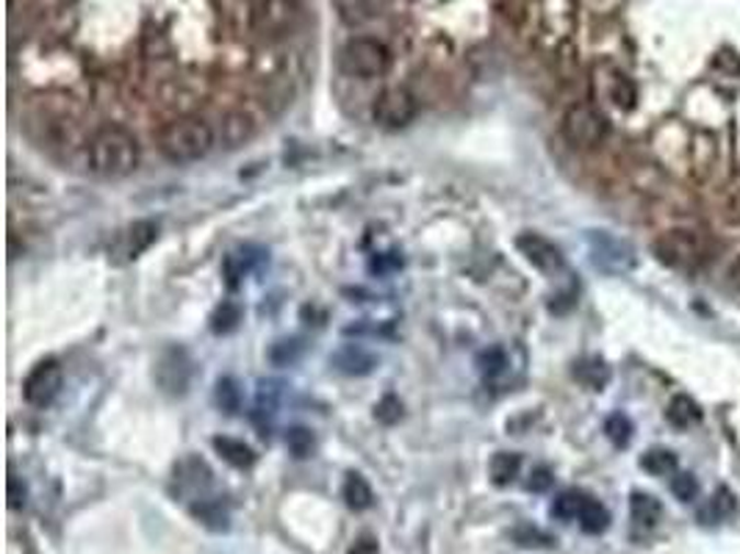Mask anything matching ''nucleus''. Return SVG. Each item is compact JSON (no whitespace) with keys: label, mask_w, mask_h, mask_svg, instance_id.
I'll list each match as a JSON object with an SVG mask.
<instances>
[{"label":"nucleus","mask_w":740,"mask_h":554,"mask_svg":"<svg viewBox=\"0 0 740 554\" xmlns=\"http://www.w3.org/2000/svg\"><path fill=\"white\" fill-rule=\"evenodd\" d=\"M89 170L101 177H128L139 166V142L130 130L106 125L87 145Z\"/></svg>","instance_id":"f257e3e1"},{"label":"nucleus","mask_w":740,"mask_h":554,"mask_svg":"<svg viewBox=\"0 0 740 554\" xmlns=\"http://www.w3.org/2000/svg\"><path fill=\"white\" fill-rule=\"evenodd\" d=\"M214 145H217V134L203 117L172 119L159 134L161 155L172 164H192L206 159Z\"/></svg>","instance_id":"f03ea898"},{"label":"nucleus","mask_w":740,"mask_h":554,"mask_svg":"<svg viewBox=\"0 0 740 554\" xmlns=\"http://www.w3.org/2000/svg\"><path fill=\"white\" fill-rule=\"evenodd\" d=\"M306 20V9L300 0H253L250 7V25L261 39H286L300 28Z\"/></svg>","instance_id":"7ed1b4c3"},{"label":"nucleus","mask_w":740,"mask_h":554,"mask_svg":"<svg viewBox=\"0 0 740 554\" xmlns=\"http://www.w3.org/2000/svg\"><path fill=\"white\" fill-rule=\"evenodd\" d=\"M339 67L344 76L372 81V78L386 76L391 67V54L383 42L372 39V36H353L339 50Z\"/></svg>","instance_id":"20e7f679"},{"label":"nucleus","mask_w":740,"mask_h":554,"mask_svg":"<svg viewBox=\"0 0 740 554\" xmlns=\"http://www.w3.org/2000/svg\"><path fill=\"white\" fill-rule=\"evenodd\" d=\"M563 139L574 150H594L605 142L607 136V119L600 108H594L591 103H574L569 106V112L563 114Z\"/></svg>","instance_id":"39448f33"},{"label":"nucleus","mask_w":740,"mask_h":554,"mask_svg":"<svg viewBox=\"0 0 740 554\" xmlns=\"http://www.w3.org/2000/svg\"><path fill=\"white\" fill-rule=\"evenodd\" d=\"M654 253L663 261L665 266H674V269H699L707 258V250L702 244L699 236L687 233V230H671L665 236H660L654 242Z\"/></svg>","instance_id":"423d86ee"},{"label":"nucleus","mask_w":740,"mask_h":554,"mask_svg":"<svg viewBox=\"0 0 740 554\" xmlns=\"http://www.w3.org/2000/svg\"><path fill=\"white\" fill-rule=\"evenodd\" d=\"M417 114H419L417 95L402 86H391V89H386V92H380L375 106H372V117H375V123L388 130L406 128L408 123H413Z\"/></svg>","instance_id":"0eeeda50"},{"label":"nucleus","mask_w":740,"mask_h":554,"mask_svg":"<svg viewBox=\"0 0 740 554\" xmlns=\"http://www.w3.org/2000/svg\"><path fill=\"white\" fill-rule=\"evenodd\" d=\"M61 389H65V369H61L59 360L47 358L39 360L29 372L23 383V396L29 405L47 407L61 394Z\"/></svg>","instance_id":"6e6552de"},{"label":"nucleus","mask_w":740,"mask_h":554,"mask_svg":"<svg viewBox=\"0 0 740 554\" xmlns=\"http://www.w3.org/2000/svg\"><path fill=\"white\" fill-rule=\"evenodd\" d=\"M159 239V224L150 222V219H139V222L128 224L125 230H119V236L112 244V258L114 261H136L145 253L150 244Z\"/></svg>","instance_id":"1a4fd4ad"},{"label":"nucleus","mask_w":740,"mask_h":554,"mask_svg":"<svg viewBox=\"0 0 740 554\" xmlns=\"http://www.w3.org/2000/svg\"><path fill=\"white\" fill-rule=\"evenodd\" d=\"M156 380H159L167 394L181 396L189 389V380H192V360H189V355L183 349H167L159 358V366H156Z\"/></svg>","instance_id":"9d476101"},{"label":"nucleus","mask_w":740,"mask_h":554,"mask_svg":"<svg viewBox=\"0 0 740 554\" xmlns=\"http://www.w3.org/2000/svg\"><path fill=\"white\" fill-rule=\"evenodd\" d=\"M516 247L544 275H555V272L563 269V253L547 236H540V233H522L516 239Z\"/></svg>","instance_id":"9b49d317"},{"label":"nucleus","mask_w":740,"mask_h":554,"mask_svg":"<svg viewBox=\"0 0 740 554\" xmlns=\"http://www.w3.org/2000/svg\"><path fill=\"white\" fill-rule=\"evenodd\" d=\"M629 519H633L635 530H654L658 527V521L663 519V505H660L658 496L652 494H644V490H635L633 496H629Z\"/></svg>","instance_id":"f8f14e48"},{"label":"nucleus","mask_w":740,"mask_h":554,"mask_svg":"<svg viewBox=\"0 0 740 554\" xmlns=\"http://www.w3.org/2000/svg\"><path fill=\"white\" fill-rule=\"evenodd\" d=\"M253 136H255V119L247 112H230L228 117L223 119V125H219V142L230 150L241 148V145L250 142Z\"/></svg>","instance_id":"ddd939ff"},{"label":"nucleus","mask_w":740,"mask_h":554,"mask_svg":"<svg viewBox=\"0 0 740 554\" xmlns=\"http://www.w3.org/2000/svg\"><path fill=\"white\" fill-rule=\"evenodd\" d=\"M335 12L350 25H364L383 12L386 0H333Z\"/></svg>","instance_id":"4468645a"},{"label":"nucleus","mask_w":740,"mask_h":554,"mask_svg":"<svg viewBox=\"0 0 740 554\" xmlns=\"http://www.w3.org/2000/svg\"><path fill=\"white\" fill-rule=\"evenodd\" d=\"M665 422L671 427H676V430H691V427L702 422V407L691 396L676 394L669 402V407H665Z\"/></svg>","instance_id":"2eb2a0df"},{"label":"nucleus","mask_w":740,"mask_h":554,"mask_svg":"<svg viewBox=\"0 0 740 554\" xmlns=\"http://www.w3.org/2000/svg\"><path fill=\"white\" fill-rule=\"evenodd\" d=\"M192 516L201 521L206 530L212 532H228L230 530V513L228 507L219 499H201L192 505Z\"/></svg>","instance_id":"dca6fc26"},{"label":"nucleus","mask_w":740,"mask_h":554,"mask_svg":"<svg viewBox=\"0 0 740 554\" xmlns=\"http://www.w3.org/2000/svg\"><path fill=\"white\" fill-rule=\"evenodd\" d=\"M330 360H333L335 369L344 374H369L372 369H375V355L366 353L364 347H355V344L341 347Z\"/></svg>","instance_id":"f3484780"},{"label":"nucleus","mask_w":740,"mask_h":554,"mask_svg":"<svg viewBox=\"0 0 740 554\" xmlns=\"http://www.w3.org/2000/svg\"><path fill=\"white\" fill-rule=\"evenodd\" d=\"M214 449H217L219 458H223L225 463H230L234 469H250L255 463L253 447H247V443L239 441V438L217 436L214 438Z\"/></svg>","instance_id":"a211bd4d"},{"label":"nucleus","mask_w":740,"mask_h":554,"mask_svg":"<svg viewBox=\"0 0 740 554\" xmlns=\"http://www.w3.org/2000/svg\"><path fill=\"white\" fill-rule=\"evenodd\" d=\"M574 378L580 380L585 389L591 391H602L611 380V369L602 358H582L574 363Z\"/></svg>","instance_id":"6ab92c4d"},{"label":"nucleus","mask_w":740,"mask_h":554,"mask_svg":"<svg viewBox=\"0 0 740 554\" xmlns=\"http://www.w3.org/2000/svg\"><path fill=\"white\" fill-rule=\"evenodd\" d=\"M640 469L652 474V477H674L676 454L665 447L647 449V452L640 454Z\"/></svg>","instance_id":"aec40b11"},{"label":"nucleus","mask_w":740,"mask_h":554,"mask_svg":"<svg viewBox=\"0 0 740 554\" xmlns=\"http://www.w3.org/2000/svg\"><path fill=\"white\" fill-rule=\"evenodd\" d=\"M519 469H522V458L516 452H497L488 463V474H491V483L505 488L513 480L519 477Z\"/></svg>","instance_id":"412c9836"},{"label":"nucleus","mask_w":740,"mask_h":554,"mask_svg":"<svg viewBox=\"0 0 740 554\" xmlns=\"http://www.w3.org/2000/svg\"><path fill=\"white\" fill-rule=\"evenodd\" d=\"M588 499H591V496H588L585 490L569 488V490H563V494L555 496V501H553V507H549V510H553L555 519L577 521V519H580L582 507H585Z\"/></svg>","instance_id":"4be33fe9"},{"label":"nucleus","mask_w":740,"mask_h":554,"mask_svg":"<svg viewBox=\"0 0 740 554\" xmlns=\"http://www.w3.org/2000/svg\"><path fill=\"white\" fill-rule=\"evenodd\" d=\"M577 524H580V530L588 532V535H600V532H605L607 527H611V513H607V507L602 505V501H596L594 496H591V499L585 501V507H582Z\"/></svg>","instance_id":"5701e85b"},{"label":"nucleus","mask_w":740,"mask_h":554,"mask_svg":"<svg viewBox=\"0 0 740 554\" xmlns=\"http://www.w3.org/2000/svg\"><path fill=\"white\" fill-rule=\"evenodd\" d=\"M735 507H738V499H735L732 490L718 488L716 494L707 499V505L702 507V521H710V524H716V521L729 519V516L735 513Z\"/></svg>","instance_id":"b1692460"},{"label":"nucleus","mask_w":740,"mask_h":554,"mask_svg":"<svg viewBox=\"0 0 740 554\" xmlns=\"http://www.w3.org/2000/svg\"><path fill=\"white\" fill-rule=\"evenodd\" d=\"M344 499L353 510H369L375 505V494H372V485L366 483L361 474H348V483H344Z\"/></svg>","instance_id":"393cba45"},{"label":"nucleus","mask_w":740,"mask_h":554,"mask_svg":"<svg viewBox=\"0 0 740 554\" xmlns=\"http://www.w3.org/2000/svg\"><path fill=\"white\" fill-rule=\"evenodd\" d=\"M314 447H317V438L308 427H292L286 432V449L294 454L297 460H306L314 454Z\"/></svg>","instance_id":"a878e982"},{"label":"nucleus","mask_w":740,"mask_h":554,"mask_svg":"<svg viewBox=\"0 0 740 554\" xmlns=\"http://www.w3.org/2000/svg\"><path fill=\"white\" fill-rule=\"evenodd\" d=\"M508 355L502 347H488L477 355V369H480L482 378H497V374L505 372Z\"/></svg>","instance_id":"bb28decb"},{"label":"nucleus","mask_w":740,"mask_h":554,"mask_svg":"<svg viewBox=\"0 0 740 554\" xmlns=\"http://www.w3.org/2000/svg\"><path fill=\"white\" fill-rule=\"evenodd\" d=\"M303 355V342L300 338H283V342L272 344L270 360L275 366H288Z\"/></svg>","instance_id":"cd10ccee"},{"label":"nucleus","mask_w":740,"mask_h":554,"mask_svg":"<svg viewBox=\"0 0 740 554\" xmlns=\"http://www.w3.org/2000/svg\"><path fill=\"white\" fill-rule=\"evenodd\" d=\"M605 436L611 438L616 447H627L629 438H633V422H629L624 413H613L611 419L605 422Z\"/></svg>","instance_id":"c85d7f7f"},{"label":"nucleus","mask_w":740,"mask_h":554,"mask_svg":"<svg viewBox=\"0 0 740 554\" xmlns=\"http://www.w3.org/2000/svg\"><path fill=\"white\" fill-rule=\"evenodd\" d=\"M217 405L223 407L225 413H236L241 405V391L239 383L234 378H223L217 383Z\"/></svg>","instance_id":"c756f323"},{"label":"nucleus","mask_w":740,"mask_h":554,"mask_svg":"<svg viewBox=\"0 0 740 554\" xmlns=\"http://www.w3.org/2000/svg\"><path fill=\"white\" fill-rule=\"evenodd\" d=\"M671 494L687 505V501H694L696 494H699V483H696L694 474L676 472L674 477H671Z\"/></svg>","instance_id":"7c9ffc66"},{"label":"nucleus","mask_w":740,"mask_h":554,"mask_svg":"<svg viewBox=\"0 0 740 554\" xmlns=\"http://www.w3.org/2000/svg\"><path fill=\"white\" fill-rule=\"evenodd\" d=\"M239 319H241L239 308H236L234 302H225V305L217 311V316H214V331L230 333L236 325H239Z\"/></svg>","instance_id":"2f4dec72"},{"label":"nucleus","mask_w":740,"mask_h":554,"mask_svg":"<svg viewBox=\"0 0 740 554\" xmlns=\"http://www.w3.org/2000/svg\"><path fill=\"white\" fill-rule=\"evenodd\" d=\"M555 485V474L553 469L547 466H538L530 472V480H527V490H533V494H547L549 488Z\"/></svg>","instance_id":"473e14b6"},{"label":"nucleus","mask_w":740,"mask_h":554,"mask_svg":"<svg viewBox=\"0 0 740 554\" xmlns=\"http://www.w3.org/2000/svg\"><path fill=\"white\" fill-rule=\"evenodd\" d=\"M7 496H9V507H12V510H20V507H25V501H29V485H25L14 472L9 474Z\"/></svg>","instance_id":"72a5a7b5"},{"label":"nucleus","mask_w":740,"mask_h":554,"mask_svg":"<svg viewBox=\"0 0 740 554\" xmlns=\"http://www.w3.org/2000/svg\"><path fill=\"white\" fill-rule=\"evenodd\" d=\"M375 416H377V422H383V425H394V422H400V416H402L400 400L386 396V400L375 407Z\"/></svg>","instance_id":"f704fd0d"},{"label":"nucleus","mask_w":740,"mask_h":554,"mask_svg":"<svg viewBox=\"0 0 740 554\" xmlns=\"http://www.w3.org/2000/svg\"><path fill=\"white\" fill-rule=\"evenodd\" d=\"M277 396H281V389H277V383H261V391H259V407L264 411V405L275 407Z\"/></svg>","instance_id":"c9c22d12"},{"label":"nucleus","mask_w":740,"mask_h":554,"mask_svg":"<svg viewBox=\"0 0 740 554\" xmlns=\"http://www.w3.org/2000/svg\"><path fill=\"white\" fill-rule=\"evenodd\" d=\"M729 280H732L735 289H740V255L732 261V266H729Z\"/></svg>","instance_id":"e433bc0d"}]
</instances>
